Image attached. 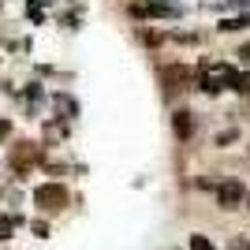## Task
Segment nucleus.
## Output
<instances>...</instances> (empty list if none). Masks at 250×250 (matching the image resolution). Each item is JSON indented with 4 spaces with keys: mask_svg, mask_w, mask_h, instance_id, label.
Instances as JSON below:
<instances>
[{
    "mask_svg": "<svg viewBox=\"0 0 250 250\" xmlns=\"http://www.w3.org/2000/svg\"><path fill=\"white\" fill-rule=\"evenodd\" d=\"M235 67L231 63H217V60H206L198 71V86L206 90V94H220V90H231L235 86Z\"/></svg>",
    "mask_w": 250,
    "mask_h": 250,
    "instance_id": "1",
    "label": "nucleus"
},
{
    "mask_svg": "<svg viewBox=\"0 0 250 250\" xmlns=\"http://www.w3.org/2000/svg\"><path fill=\"white\" fill-rule=\"evenodd\" d=\"M127 11H131L135 19H179V15H183V8H179V4H168V0H135Z\"/></svg>",
    "mask_w": 250,
    "mask_h": 250,
    "instance_id": "2",
    "label": "nucleus"
},
{
    "mask_svg": "<svg viewBox=\"0 0 250 250\" xmlns=\"http://www.w3.org/2000/svg\"><path fill=\"white\" fill-rule=\"evenodd\" d=\"M34 206L45 209V213H60V209L67 206V190H63L60 183H42V187L34 190Z\"/></svg>",
    "mask_w": 250,
    "mask_h": 250,
    "instance_id": "3",
    "label": "nucleus"
},
{
    "mask_svg": "<svg viewBox=\"0 0 250 250\" xmlns=\"http://www.w3.org/2000/svg\"><path fill=\"white\" fill-rule=\"evenodd\" d=\"M161 83H165L168 94H176L190 83V67L187 63H168V67H161Z\"/></svg>",
    "mask_w": 250,
    "mask_h": 250,
    "instance_id": "4",
    "label": "nucleus"
},
{
    "mask_svg": "<svg viewBox=\"0 0 250 250\" xmlns=\"http://www.w3.org/2000/svg\"><path fill=\"white\" fill-rule=\"evenodd\" d=\"M243 198H247V187L235 183V179H228V183H220V187H217V206L220 209H239Z\"/></svg>",
    "mask_w": 250,
    "mask_h": 250,
    "instance_id": "5",
    "label": "nucleus"
},
{
    "mask_svg": "<svg viewBox=\"0 0 250 250\" xmlns=\"http://www.w3.org/2000/svg\"><path fill=\"white\" fill-rule=\"evenodd\" d=\"M172 127H176L179 142H187V138L194 135V116H190V108H176V112H172Z\"/></svg>",
    "mask_w": 250,
    "mask_h": 250,
    "instance_id": "6",
    "label": "nucleus"
},
{
    "mask_svg": "<svg viewBox=\"0 0 250 250\" xmlns=\"http://www.w3.org/2000/svg\"><path fill=\"white\" fill-rule=\"evenodd\" d=\"M243 26H250V15H243V19H224V22H220V30H224V34L243 30Z\"/></svg>",
    "mask_w": 250,
    "mask_h": 250,
    "instance_id": "7",
    "label": "nucleus"
},
{
    "mask_svg": "<svg viewBox=\"0 0 250 250\" xmlns=\"http://www.w3.org/2000/svg\"><path fill=\"white\" fill-rule=\"evenodd\" d=\"M231 90H239V94H250V71L235 75V86H231Z\"/></svg>",
    "mask_w": 250,
    "mask_h": 250,
    "instance_id": "8",
    "label": "nucleus"
},
{
    "mask_svg": "<svg viewBox=\"0 0 250 250\" xmlns=\"http://www.w3.org/2000/svg\"><path fill=\"white\" fill-rule=\"evenodd\" d=\"M190 250H217V247H213L206 235H190Z\"/></svg>",
    "mask_w": 250,
    "mask_h": 250,
    "instance_id": "9",
    "label": "nucleus"
}]
</instances>
